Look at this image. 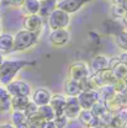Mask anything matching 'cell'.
Masks as SVG:
<instances>
[{
	"mask_svg": "<svg viewBox=\"0 0 127 128\" xmlns=\"http://www.w3.org/2000/svg\"><path fill=\"white\" fill-rule=\"evenodd\" d=\"M122 2H123V0H112V5H120V6H122Z\"/></svg>",
	"mask_w": 127,
	"mask_h": 128,
	"instance_id": "obj_37",
	"label": "cell"
},
{
	"mask_svg": "<svg viewBox=\"0 0 127 128\" xmlns=\"http://www.w3.org/2000/svg\"><path fill=\"white\" fill-rule=\"evenodd\" d=\"M116 43L123 52H127V32L121 31L116 36Z\"/></svg>",
	"mask_w": 127,
	"mask_h": 128,
	"instance_id": "obj_29",
	"label": "cell"
},
{
	"mask_svg": "<svg viewBox=\"0 0 127 128\" xmlns=\"http://www.w3.org/2000/svg\"><path fill=\"white\" fill-rule=\"evenodd\" d=\"M42 128H57V127H56L53 121H48V122H45V124H43Z\"/></svg>",
	"mask_w": 127,
	"mask_h": 128,
	"instance_id": "obj_35",
	"label": "cell"
},
{
	"mask_svg": "<svg viewBox=\"0 0 127 128\" xmlns=\"http://www.w3.org/2000/svg\"><path fill=\"white\" fill-rule=\"evenodd\" d=\"M90 65L94 73H100L102 70L109 69V58H106L105 56H96L91 59Z\"/></svg>",
	"mask_w": 127,
	"mask_h": 128,
	"instance_id": "obj_22",
	"label": "cell"
},
{
	"mask_svg": "<svg viewBox=\"0 0 127 128\" xmlns=\"http://www.w3.org/2000/svg\"><path fill=\"white\" fill-rule=\"evenodd\" d=\"M11 124L14 128H30L27 116L19 111H11Z\"/></svg>",
	"mask_w": 127,
	"mask_h": 128,
	"instance_id": "obj_20",
	"label": "cell"
},
{
	"mask_svg": "<svg viewBox=\"0 0 127 128\" xmlns=\"http://www.w3.org/2000/svg\"><path fill=\"white\" fill-rule=\"evenodd\" d=\"M65 101H67V97L64 95L61 94H57V95H52L51 97V101H49V106L52 107V110L54 111L56 116H61L64 114V106H65Z\"/></svg>",
	"mask_w": 127,
	"mask_h": 128,
	"instance_id": "obj_15",
	"label": "cell"
},
{
	"mask_svg": "<svg viewBox=\"0 0 127 128\" xmlns=\"http://www.w3.org/2000/svg\"><path fill=\"white\" fill-rule=\"evenodd\" d=\"M111 14L113 17H123V15L126 14V11H125V9L122 8V6H120V5H112L111 8Z\"/></svg>",
	"mask_w": 127,
	"mask_h": 128,
	"instance_id": "obj_31",
	"label": "cell"
},
{
	"mask_svg": "<svg viewBox=\"0 0 127 128\" xmlns=\"http://www.w3.org/2000/svg\"><path fill=\"white\" fill-rule=\"evenodd\" d=\"M4 60H5V59H4V57H3V54L0 53V65L3 64V62H4Z\"/></svg>",
	"mask_w": 127,
	"mask_h": 128,
	"instance_id": "obj_40",
	"label": "cell"
},
{
	"mask_svg": "<svg viewBox=\"0 0 127 128\" xmlns=\"http://www.w3.org/2000/svg\"><path fill=\"white\" fill-rule=\"evenodd\" d=\"M81 107H80L77 97H67L65 106H64V116L68 120H77L79 116Z\"/></svg>",
	"mask_w": 127,
	"mask_h": 128,
	"instance_id": "obj_11",
	"label": "cell"
},
{
	"mask_svg": "<svg viewBox=\"0 0 127 128\" xmlns=\"http://www.w3.org/2000/svg\"><path fill=\"white\" fill-rule=\"evenodd\" d=\"M78 120L80 121V123L83 126H85L86 128H91L97 126V124H101L99 118H96L90 110H81L79 116H78Z\"/></svg>",
	"mask_w": 127,
	"mask_h": 128,
	"instance_id": "obj_14",
	"label": "cell"
},
{
	"mask_svg": "<svg viewBox=\"0 0 127 128\" xmlns=\"http://www.w3.org/2000/svg\"><path fill=\"white\" fill-rule=\"evenodd\" d=\"M43 22H42V17L40 15H30L25 16L24 21H22V30L33 33H40L42 30Z\"/></svg>",
	"mask_w": 127,
	"mask_h": 128,
	"instance_id": "obj_8",
	"label": "cell"
},
{
	"mask_svg": "<svg viewBox=\"0 0 127 128\" xmlns=\"http://www.w3.org/2000/svg\"><path fill=\"white\" fill-rule=\"evenodd\" d=\"M27 121H29L30 128H42L43 124H45V121L38 114V112H33L31 114H29L27 116Z\"/></svg>",
	"mask_w": 127,
	"mask_h": 128,
	"instance_id": "obj_27",
	"label": "cell"
},
{
	"mask_svg": "<svg viewBox=\"0 0 127 128\" xmlns=\"http://www.w3.org/2000/svg\"><path fill=\"white\" fill-rule=\"evenodd\" d=\"M122 8L125 9V11L127 12V0H123V2H122Z\"/></svg>",
	"mask_w": 127,
	"mask_h": 128,
	"instance_id": "obj_38",
	"label": "cell"
},
{
	"mask_svg": "<svg viewBox=\"0 0 127 128\" xmlns=\"http://www.w3.org/2000/svg\"><path fill=\"white\" fill-rule=\"evenodd\" d=\"M38 34L25 30H21L14 36V50L16 52H24L33 47L38 42Z\"/></svg>",
	"mask_w": 127,
	"mask_h": 128,
	"instance_id": "obj_2",
	"label": "cell"
},
{
	"mask_svg": "<svg viewBox=\"0 0 127 128\" xmlns=\"http://www.w3.org/2000/svg\"><path fill=\"white\" fill-rule=\"evenodd\" d=\"M37 112L38 114L43 118L45 122H48V121H53L56 114H54V111L52 110V107L49 105H45V106H41L37 108Z\"/></svg>",
	"mask_w": 127,
	"mask_h": 128,
	"instance_id": "obj_26",
	"label": "cell"
},
{
	"mask_svg": "<svg viewBox=\"0 0 127 128\" xmlns=\"http://www.w3.org/2000/svg\"><path fill=\"white\" fill-rule=\"evenodd\" d=\"M0 128H14V126L11 123H1Z\"/></svg>",
	"mask_w": 127,
	"mask_h": 128,
	"instance_id": "obj_36",
	"label": "cell"
},
{
	"mask_svg": "<svg viewBox=\"0 0 127 128\" xmlns=\"http://www.w3.org/2000/svg\"><path fill=\"white\" fill-rule=\"evenodd\" d=\"M97 94H99V100L102 102H107L116 96V92H115L112 85H106V86L100 88L97 90Z\"/></svg>",
	"mask_w": 127,
	"mask_h": 128,
	"instance_id": "obj_23",
	"label": "cell"
},
{
	"mask_svg": "<svg viewBox=\"0 0 127 128\" xmlns=\"http://www.w3.org/2000/svg\"><path fill=\"white\" fill-rule=\"evenodd\" d=\"M69 22H70V15L58 9H54L48 16V26L51 27L52 31L67 28L69 26Z\"/></svg>",
	"mask_w": 127,
	"mask_h": 128,
	"instance_id": "obj_3",
	"label": "cell"
},
{
	"mask_svg": "<svg viewBox=\"0 0 127 128\" xmlns=\"http://www.w3.org/2000/svg\"><path fill=\"white\" fill-rule=\"evenodd\" d=\"M99 78H100V81L102 84V86H106V85H113L115 81H116V76L112 74V72L110 69H106V70H102L100 73H97Z\"/></svg>",
	"mask_w": 127,
	"mask_h": 128,
	"instance_id": "obj_24",
	"label": "cell"
},
{
	"mask_svg": "<svg viewBox=\"0 0 127 128\" xmlns=\"http://www.w3.org/2000/svg\"><path fill=\"white\" fill-rule=\"evenodd\" d=\"M0 33H1V24H0Z\"/></svg>",
	"mask_w": 127,
	"mask_h": 128,
	"instance_id": "obj_42",
	"label": "cell"
},
{
	"mask_svg": "<svg viewBox=\"0 0 127 128\" xmlns=\"http://www.w3.org/2000/svg\"><path fill=\"white\" fill-rule=\"evenodd\" d=\"M89 75H90L89 66L84 62H74L68 68V79L70 80L81 81V80L86 79Z\"/></svg>",
	"mask_w": 127,
	"mask_h": 128,
	"instance_id": "obj_5",
	"label": "cell"
},
{
	"mask_svg": "<svg viewBox=\"0 0 127 128\" xmlns=\"http://www.w3.org/2000/svg\"><path fill=\"white\" fill-rule=\"evenodd\" d=\"M11 96L4 86H0V114L11 113Z\"/></svg>",
	"mask_w": 127,
	"mask_h": 128,
	"instance_id": "obj_16",
	"label": "cell"
},
{
	"mask_svg": "<svg viewBox=\"0 0 127 128\" xmlns=\"http://www.w3.org/2000/svg\"><path fill=\"white\" fill-rule=\"evenodd\" d=\"M22 11L26 16L30 15H38L41 11V1L38 0H25V2L22 4Z\"/></svg>",
	"mask_w": 127,
	"mask_h": 128,
	"instance_id": "obj_18",
	"label": "cell"
},
{
	"mask_svg": "<svg viewBox=\"0 0 127 128\" xmlns=\"http://www.w3.org/2000/svg\"><path fill=\"white\" fill-rule=\"evenodd\" d=\"M77 98L81 110H91V107L99 101V94H97V90L81 91Z\"/></svg>",
	"mask_w": 127,
	"mask_h": 128,
	"instance_id": "obj_7",
	"label": "cell"
},
{
	"mask_svg": "<svg viewBox=\"0 0 127 128\" xmlns=\"http://www.w3.org/2000/svg\"><path fill=\"white\" fill-rule=\"evenodd\" d=\"M51 97H52L51 90H48L46 88H38L35 91H32L31 101L37 107H41V106H45V105L49 104Z\"/></svg>",
	"mask_w": 127,
	"mask_h": 128,
	"instance_id": "obj_10",
	"label": "cell"
},
{
	"mask_svg": "<svg viewBox=\"0 0 127 128\" xmlns=\"http://www.w3.org/2000/svg\"><path fill=\"white\" fill-rule=\"evenodd\" d=\"M118 59H120V62H121V63L125 64V65L127 66V52H122V53L120 54Z\"/></svg>",
	"mask_w": 127,
	"mask_h": 128,
	"instance_id": "obj_34",
	"label": "cell"
},
{
	"mask_svg": "<svg viewBox=\"0 0 127 128\" xmlns=\"http://www.w3.org/2000/svg\"><path fill=\"white\" fill-rule=\"evenodd\" d=\"M127 127V110L112 113L107 123L104 126V128H126Z\"/></svg>",
	"mask_w": 127,
	"mask_h": 128,
	"instance_id": "obj_12",
	"label": "cell"
},
{
	"mask_svg": "<svg viewBox=\"0 0 127 128\" xmlns=\"http://www.w3.org/2000/svg\"><path fill=\"white\" fill-rule=\"evenodd\" d=\"M26 60H4L0 65V84L6 86L9 82L15 80L16 74L26 65H29Z\"/></svg>",
	"mask_w": 127,
	"mask_h": 128,
	"instance_id": "obj_1",
	"label": "cell"
},
{
	"mask_svg": "<svg viewBox=\"0 0 127 128\" xmlns=\"http://www.w3.org/2000/svg\"><path fill=\"white\" fill-rule=\"evenodd\" d=\"M109 69L112 72V74L116 76V79L127 80V66L120 62L118 57L109 59Z\"/></svg>",
	"mask_w": 127,
	"mask_h": 128,
	"instance_id": "obj_13",
	"label": "cell"
},
{
	"mask_svg": "<svg viewBox=\"0 0 127 128\" xmlns=\"http://www.w3.org/2000/svg\"><path fill=\"white\" fill-rule=\"evenodd\" d=\"M64 96L65 97H78L81 92V89H80L79 81H75V80H70L68 79L64 82Z\"/></svg>",
	"mask_w": 127,
	"mask_h": 128,
	"instance_id": "obj_17",
	"label": "cell"
},
{
	"mask_svg": "<svg viewBox=\"0 0 127 128\" xmlns=\"http://www.w3.org/2000/svg\"><path fill=\"white\" fill-rule=\"evenodd\" d=\"M86 1L88 0H59L57 2L56 9L62 10V11L70 15V14H74V12L79 11Z\"/></svg>",
	"mask_w": 127,
	"mask_h": 128,
	"instance_id": "obj_9",
	"label": "cell"
},
{
	"mask_svg": "<svg viewBox=\"0 0 127 128\" xmlns=\"http://www.w3.org/2000/svg\"><path fill=\"white\" fill-rule=\"evenodd\" d=\"M91 128H104L101 124H97V126H95V127H91Z\"/></svg>",
	"mask_w": 127,
	"mask_h": 128,
	"instance_id": "obj_41",
	"label": "cell"
},
{
	"mask_svg": "<svg viewBox=\"0 0 127 128\" xmlns=\"http://www.w3.org/2000/svg\"><path fill=\"white\" fill-rule=\"evenodd\" d=\"M68 121H69V120H68L64 114L56 116L54 120H53V122H54V124H56L57 128H67V126H68Z\"/></svg>",
	"mask_w": 127,
	"mask_h": 128,
	"instance_id": "obj_30",
	"label": "cell"
},
{
	"mask_svg": "<svg viewBox=\"0 0 127 128\" xmlns=\"http://www.w3.org/2000/svg\"><path fill=\"white\" fill-rule=\"evenodd\" d=\"M24 2H25V0H8V4H9L10 6H14V8L22 6Z\"/></svg>",
	"mask_w": 127,
	"mask_h": 128,
	"instance_id": "obj_33",
	"label": "cell"
},
{
	"mask_svg": "<svg viewBox=\"0 0 127 128\" xmlns=\"http://www.w3.org/2000/svg\"><path fill=\"white\" fill-rule=\"evenodd\" d=\"M126 128H127V127H126Z\"/></svg>",
	"mask_w": 127,
	"mask_h": 128,
	"instance_id": "obj_44",
	"label": "cell"
},
{
	"mask_svg": "<svg viewBox=\"0 0 127 128\" xmlns=\"http://www.w3.org/2000/svg\"><path fill=\"white\" fill-rule=\"evenodd\" d=\"M38 1H42V0H38Z\"/></svg>",
	"mask_w": 127,
	"mask_h": 128,
	"instance_id": "obj_43",
	"label": "cell"
},
{
	"mask_svg": "<svg viewBox=\"0 0 127 128\" xmlns=\"http://www.w3.org/2000/svg\"><path fill=\"white\" fill-rule=\"evenodd\" d=\"M122 21H123V24H125V25L127 26V12L125 14V15H123V17H122Z\"/></svg>",
	"mask_w": 127,
	"mask_h": 128,
	"instance_id": "obj_39",
	"label": "cell"
},
{
	"mask_svg": "<svg viewBox=\"0 0 127 128\" xmlns=\"http://www.w3.org/2000/svg\"><path fill=\"white\" fill-rule=\"evenodd\" d=\"M5 89L11 97H14V96H27V97H30L32 94L31 85L27 81H24V80H13L11 82H9L5 86Z\"/></svg>",
	"mask_w": 127,
	"mask_h": 128,
	"instance_id": "obj_4",
	"label": "cell"
},
{
	"mask_svg": "<svg viewBox=\"0 0 127 128\" xmlns=\"http://www.w3.org/2000/svg\"><path fill=\"white\" fill-rule=\"evenodd\" d=\"M31 98L27 96H14L11 97V110L19 112H25L27 106L30 105Z\"/></svg>",
	"mask_w": 127,
	"mask_h": 128,
	"instance_id": "obj_19",
	"label": "cell"
},
{
	"mask_svg": "<svg viewBox=\"0 0 127 128\" xmlns=\"http://www.w3.org/2000/svg\"><path fill=\"white\" fill-rule=\"evenodd\" d=\"M112 88H113V90H115V92H116L117 95L126 92L127 91V80L117 79L115 81V84L112 85Z\"/></svg>",
	"mask_w": 127,
	"mask_h": 128,
	"instance_id": "obj_28",
	"label": "cell"
},
{
	"mask_svg": "<svg viewBox=\"0 0 127 128\" xmlns=\"http://www.w3.org/2000/svg\"><path fill=\"white\" fill-rule=\"evenodd\" d=\"M48 41L53 47H64L70 41V32L67 28L63 30H53L48 36Z\"/></svg>",
	"mask_w": 127,
	"mask_h": 128,
	"instance_id": "obj_6",
	"label": "cell"
},
{
	"mask_svg": "<svg viewBox=\"0 0 127 128\" xmlns=\"http://www.w3.org/2000/svg\"><path fill=\"white\" fill-rule=\"evenodd\" d=\"M14 50V36L10 33H0V53Z\"/></svg>",
	"mask_w": 127,
	"mask_h": 128,
	"instance_id": "obj_21",
	"label": "cell"
},
{
	"mask_svg": "<svg viewBox=\"0 0 127 128\" xmlns=\"http://www.w3.org/2000/svg\"><path fill=\"white\" fill-rule=\"evenodd\" d=\"M118 97V102H120V106L122 110H127V91L123 94H120L117 95Z\"/></svg>",
	"mask_w": 127,
	"mask_h": 128,
	"instance_id": "obj_32",
	"label": "cell"
},
{
	"mask_svg": "<svg viewBox=\"0 0 127 128\" xmlns=\"http://www.w3.org/2000/svg\"><path fill=\"white\" fill-rule=\"evenodd\" d=\"M90 111H91V113L95 116L96 118H99V120H101L104 116H106L107 113H110L109 110H107V107H106V105H105L102 101H100V100L91 107Z\"/></svg>",
	"mask_w": 127,
	"mask_h": 128,
	"instance_id": "obj_25",
	"label": "cell"
}]
</instances>
